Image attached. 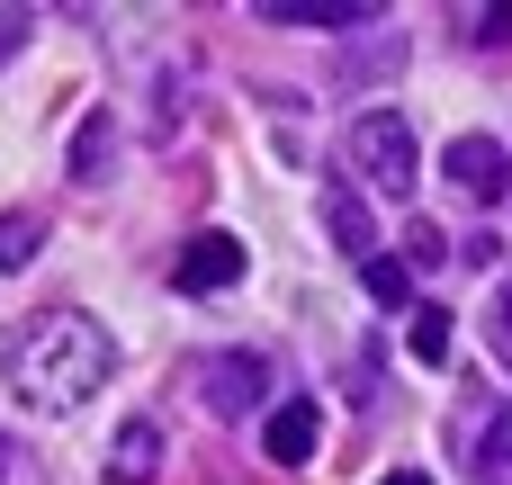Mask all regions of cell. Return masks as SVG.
Segmentation results:
<instances>
[{"label": "cell", "instance_id": "11", "mask_svg": "<svg viewBox=\"0 0 512 485\" xmlns=\"http://www.w3.org/2000/svg\"><path fill=\"white\" fill-rule=\"evenodd\" d=\"M36 252H45V216L36 207H9L0 216V270H27Z\"/></svg>", "mask_w": 512, "mask_h": 485}, {"label": "cell", "instance_id": "4", "mask_svg": "<svg viewBox=\"0 0 512 485\" xmlns=\"http://www.w3.org/2000/svg\"><path fill=\"white\" fill-rule=\"evenodd\" d=\"M441 171H450V189H459V198H477V207H495V198L512 189V153L495 144V135H450Z\"/></svg>", "mask_w": 512, "mask_h": 485}, {"label": "cell", "instance_id": "18", "mask_svg": "<svg viewBox=\"0 0 512 485\" xmlns=\"http://www.w3.org/2000/svg\"><path fill=\"white\" fill-rule=\"evenodd\" d=\"M495 351H504V369H512V279L495 288Z\"/></svg>", "mask_w": 512, "mask_h": 485}, {"label": "cell", "instance_id": "8", "mask_svg": "<svg viewBox=\"0 0 512 485\" xmlns=\"http://www.w3.org/2000/svg\"><path fill=\"white\" fill-rule=\"evenodd\" d=\"M162 477V423L153 414H135L126 432H117V459H108V485H153Z\"/></svg>", "mask_w": 512, "mask_h": 485}, {"label": "cell", "instance_id": "12", "mask_svg": "<svg viewBox=\"0 0 512 485\" xmlns=\"http://www.w3.org/2000/svg\"><path fill=\"white\" fill-rule=\"evenodd\" d=\"M360 288H369L378 306H414V270H405L396 252H378V261H360Z\"/></svg>", "mask_w": 512, "mask_h": 485}, {"label": "cell", "instance_id": "10", "mask_svg": "<svg viewBox=\"0 0 512 485\" xmlns=\"http://www.w3.org/2000/svg\"><path fill=\"white\" fill-rule=\"evenodd\" d=\"M108 171H117V117H108V108H90V117H81V135H72V180H81V189H99Z\"/></svg>", "mask_w": 512, "mask_h": 485}, {"label": "cell", "instance_id": "9", "mask_svg": "<svg viewBox=\"0 0 512 485\" xmlns=\"http://www.w3.org/2000/svg\"><path fill=\"white\" fill-rule=\"evenodd\" d=\"M270 27H369L378 9L369 0H261Z\"/></svg>", "mask_w": 512, "mask_h": 485}, {"label": "cell", "instance_id": "16", "mask_svg": "<svg viewBox=\"0 0 512 485\" xmlns=\"http://www.w3.org/2000/svg\"><path fill=\"white\" fill-rule=\"evenodd\" d=\"M0 485H45V459L27 441H9V432H0Z\"/></svg>", "mask_w": 512, "mask_h": 485}, {"label": "cell", "instance_id": "1", "mask_svg": "<svg viewBox=\"0 0 512 485\" xmlns=\"http://www.w3.org/2000/svg\"><path fill=\"white\" fill-rule=\"evenodd\" d=\"M108 333L90 324V315H72V306H45V315H27L18 333H9V351H0V369H9V387H18V405L27 414H72V405H90L99 387H108Z\"/></svg>", "mask_w": 512, "mask_h": 485}, {"label": "cell", "instance_id": "14", "mask_svg": "<svg viewBox=\"0 0 512 485\" xmlns=\"http://www.w3.org/2000/svg\"><path fill=\"white\" fill-rule=\"evenodd\" d=\"M477 468L495 477V468H512V405H495L486 423H477Z\"/></svg>", "mask_w": 512, "mask_h": 485}, {"label": "cell", "instance_id": "15", "mask_svg": "<svg viewBox=\"0 0 512 485\" xmlns=\"http://www.w3.org/2000/svg\"><path fill=\"white\" fill-rule=\"evenodd\" d=\"M432 261H450V234H441L432 216H414V225H405V270H432Z\"/></svg>", "mask_w": 512, "mask_h": 485}, {"label": "cell", "instance_id": "2", "mask_svg": "<svg viewBox=\"0 0 512 485\" xmlns=\"http://www.w3.org/2000/svg\"><path fill=\"white\" fill-rule=\"evenodd\" d=\"M342 162L378 189V198H414V180H423V144H414V126L396 117V108H369V117H351V135H342Z\"/></svg>", "mask_w": 512, "mask_h": 485}, {"label": "cell", "instance_id": "5", "mask_svg": "<svg viewBox=\"0 0 512 485\" xmlns=\"http://www.w3.org/2000/svg\"><path fill=\"white\" fill-rule=\"evenodd\" d=\"M180 297H216V288H234L243 279V243L234 234H189V252H180Z\"/></svg>", "mask_w": 512, "mask_h": 485}, {"label": "cell", "instance_id": "6", "mask_svg": "<svg viewBox=\"0 0 512 485\" xmlns=\"http://www.w3.org/2000/svg\"><path fill=\"white\" fill-rule=\"evenodd\" d=\"M315 441H324V414H315L306 396L270 405V423H261V450H270L279 468H306V459H315Z\"/></svg>", "mask_w": 512, "mask_h": 485}, {"label": "cell", "instance_id": "7", "mask_svg": "<svg viewBox=\"0 0 512 485\" xmlns=\"http://www.w3.org/2000/svg\"><path fill=\"white\" fill-rule=\"evenodd\" d=\"M324 234H333V252L342 261H378V225H369V198L360 189H324Z\"/></svg>", "mask_w": 512, "mask_h": 485}, {"label": "cell", "instance_id": "20", "mask_svg": "<svg viewBox=\"0 0 512 485\" xmlns=\"http://www.w3.org/2000/svg\"><path fill=\"white\" fill-rule=\"evenodd\" d=\"M378 485H432V477H423V468H396V477H378Z\"/></svg>", "mask_w": 512, "mask_h": 485}, {"label": "cell", "instance_id": "3", "mask_svg": "<svg viewBox=\"0 0 512 485\" xmlns=\"http://www.w3.org/2000/svg\"><path fill=\"white\" fill-rule=\"evenodd\" d=\"M261 387H270V360H261V351H207V360H198V405H207L216 423H243V414L261 405Z\"/></svg>", "mask_w": 512, "mask_h": 485}, {"label": "cell", "instance_id": "13", "mask_svg": "<svg viewBox=\"0 0 512 485\" xmlns=\"http://www.w3.org/2000/svg\"><path fill=\"white\" fill-rule=\"evenodd\" d=\"M405 342H414L423 369H441V360H450V315H441V306H414V333H405Z\"/></svg>", "mask_w": 512, "mask_h": 485}, {"label": "cell", "instance_id": "19", "mask_svg": "<svg viewBox=\"0 0 512 485\" xmlns=\"http://www.w3.org/2000/svg\"><path fill=\"white\" fill-rule=\"evenodd\" d=\"M18 45H27V9H9V18H0V63H9Z\"/></svg>", "mask_w": 512, "mask_h": 485}, {"label": "cell", "instance_id": "17", "mask_svg": "<svg viewBox=\"0 0 512 485\" xmlns=\"http://www.w3.org/2000/svg\"><path fill=\"white\" fill-rule=\"evenodd\" d=\"M468 45H512V9H468Z\"/></svg>", "mask_w": 512, "mask_h": 485}]
</instances>
